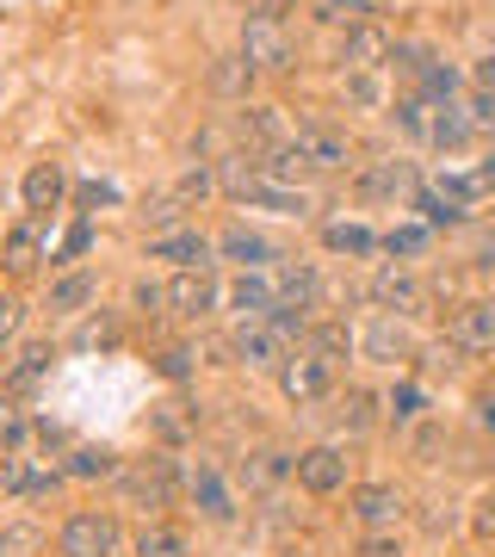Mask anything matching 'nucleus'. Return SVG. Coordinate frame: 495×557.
<instances>
[{
	"mask_svg": "<svg viewBox=\"0 0 495 557\" xmlns=\"http://www.w3.org/2000/svg\"><path fill=\"white\" fill-rule=\"evenodd\" d=\"M218 255H223V260H236L242 273H260V267L285 260L273 242L260 236V230H248V223H230V230H223V236H218Z\"/></svg>",
	"mask_w": 495,
	"mask_h": 557,
	"instance_id": "nucleus-16",
	"label": "nucleus"
},
{
	"mask_svg": "<svg viewBox=\"0 0 495 557\" xmlns=\"http://www.w3.org/2000/svg\"><path fill=\"white\" fill-rule=\"evenodd\" d=\"M0 490H32V478H25V465L13 453H0Z\"/></svg>",
	"mask_w": 495,
	"mask_h": 557,
	"instance_id": "nucleus-51",
	"label": "nucleus"
},
{
	"mask_svg": "<svg viewBox=\"0 0 495 557\" xmlns=\"http://www.w3.org/2000/svg\"><path fill=\"white\" fill-rule=\"evenodd\" d=\"M20 322H25V304H20V298H7V292H0V347H7V341L20 335Z\"/></svg>",
	"mask_w": 495,
	"mask_h": 557,
	"instance_id": "nucleus-48",
	"label": "nucleus"
},
{
	"mask_svg": "<svg viewBox=\"0 0 495 557\" xmlns=\"http://www.w3.org/2000/svg\"><path fill=\"white\" fill-rule=\"evenodd\" d=\"M366 298H372L384 317H403V322H409V317H421V310H428V285H421L409 267H378L372 285H366Z\"/></svg>",
	"mask_w": 495,
	"mask_h": 557,
	"instance_id": "nucleus-4",
	"label": "nucleus"
},
{
	"mask_svg": "<svg viewBox=\"0 0 495 557\" xmlns=\"http://www.w3.org/2000/svg\"><path fill=\"white\" fill-rule=\"evenodd\" d=\"M137 557H193V552H186V533H174V527H143Z\"/></svg>",
	"mask_w": 495,
	"mask_h": 557,
	"instance_id": "nucleus-36",
	"label": "nucleus"
},
{
	"mask_svg": "<svg viewBox=\"0 0 495 557\" xmlns=\"http://www.w3.org/2000/svg\"><path fill=\"white\" fill-rule=\"evenodd\" d=\"M391 32L384 25H354L347 38H341V75H372V69H384L391 62Z\"/></svg>",
	"mask_w": 495,
	"mask_h": 557,
	"instance_id": "nucleus-11",
	"label": "nucleus"
},
{
	"mask_svg": "<svg viewBox=\"0 0 495 557\" xmlns=\"http://www.w3.org/2000/svg\"><path fill=\"white\" fill-rule=\"evenodd\" d=\"M242 7H248V20H285L297 0H242Z\"/></svg>",
	"mask_w": 495,
	"mask_h": 557,
	"instance_id": "nucleus-53",
	"label": "nucleus"
},
{
	"mask_svg": "<svg viewBox=\"0 0 495 557\" xmlns=\"http://www.w3.org/2000/svg\"><path fill=\"white\" fill-rule=\"evenodd\" d=\"M119 341H124L119 317H106V310H94V317L81 322V335H75V347H81V354H106V347H119Z\"/></svg>",
	"mask_w": 495,
	"mask_h": 557,
	"instance_id": "nucleus-35",
	"label": "nucleus"
},
{
	"mask_svg": "<svg viewBox=\"0 0 495 557\" xmlns=\"http://www.w3.org/2000/svg\"><path fill=\"white\" fill-rule=\"evenodd\" d=\"M174 193H180L186 205H193V199H211V193H218V174H211V168H186Z\"/></svg>",
	"mask_w": 495,
	"mask_h": 557,
	"instance_id": "nucleus-41",
	"label": "nucleus"
},
{
	"mask_svg": "<svg viewBox=\"0 0 495 557\" xmlns=\"http://www.w3.org/2000/svg\"><path fill=\"white\" fill-rule=\"evenodd\" d=\"M477 180H483V186H490V193H495V143H490V156L477 161Z\"/></svg>",
	"mask_w": 495,
	"mask_h": 557,
	"instance_id": "nucleus-58",
	"label": "nucleus"
},
{
	"mask_svg": "<svg viewBox=\"0 0 495 557\" xmlns=\"http://www.w3.org/2000/svg\"><path fill=\"white\" fill-rule=\"evenodd\" d=\"M403 490L396 483H359L354 490V520L366 533H396V520H403Z\"/></svg>",
	"mask_w": 495,
	"mask_h": 557,
	"instance_id": "nucleus-10",
	"label": "nucleus"
},
{
	"mask_svg": "<svg viewBox=\"0 0 495 557\" xmlns=\"http://www.w3.org/2000/svg\"><path fill=\"white\" fill-rule=\"evenodd\" d=\"M62 471H69V478H81V483H94V478H119V471H124V458L112 453V446H75Z\"/></svg>",
	"mask_w": 495,
	"mask_h": 557,
	"instance_id": "nucleus-31",
	"label": "nucleus"
},
{
	"mask_svg": "<svg viewBox=\"0 0 495 557\" xmlns=\"http://www.w3.org/2000/svg\"><path fill=\"white\" fill-rule=\"evenodd\" d=\"M322 304V273L304 260H279V310H317Z\"/></svg>",
	"mask_w": 495,
	"mask_h": 557,
	"instance_id": "nucleus-19",
	"label": "nucleus"
},
{
	"mask_svg": "<svg viewBox=\"0 0 495 557\" xmlns=\"http://www.w3.org/2000/svg\"><path fill=\"white\" fill-rule=\"evenodd\" d=\"M50 366H57V347H50V341H32V347H20V359L7 366V391H25V384L50 379Z\"/></svg>",
	"mask_w": 495,
	"mask_h": 557,
	"instance_id": "nucleus-29",
	"label": "nucleus"
},
{
	"mask_svg": "<svg viewBox=\"0 0 495 557\" xmlns=\"http://www.w3.org/2000/svg\"><path fill=\"white\" fill-rule=\"evenodd\" d=\"M242 57L255 62L260 75H285L297 62V38L285 20H248L242 13Z\"/></svg>",
	"mask_w": 495,
	"mask_h": 557,
	"instance_id": "nucleus-3",
	"label": "nucleus"
},
{
	"mask_svg": "<svg viewBox=\"0 0 495 557\" xmlns=\"http://www.w3.org/2000/svg\"><path fill=\"white\" fill-rule=\"evenodd\" d=\"M471 533H477V545H495V496H483L471 508Z\"/></svg>",
	"mask_w": 495,
	"mask_h": 557,
	"instance_id": "nucleus-46",
	"label": "nucleus"
},
{
	"mask_svg": "<svg viewBox=\"0 0 495 557\" xmlns=\"http://www.w3.org/2000/svg\"><path fill=\"white\" fill-rule=\"evenodd\" d=\"M477 137V124H471V112H465V106H434V124H428V149H446V156H453V149H465V143Z\"/></svg>",
	"mask_w": 495,
	"mask_h": 557,
	"instance_id": "nucleus-23",
	"label": "nucleus"
},
{
	"mask_svg": "<svg viewBox=\"0 0 495 557\" xmlns=\"http://www.w3.org/2000/svg\"><path fill=\"white\" fill-rule=\"evenodd\" d=\"M25 434H32V421H25V409L13 397H0V453H13V446H25Z\"/></svg>",
	"mask_w": 495,
	"mask_h": 557,
	"instance_id": "nucleus-40",
	"label": "nucleus"
},
{
	"mask_svg": "<svg viewBox=\"0 0 495 557\" xmlns=\"http://www.w3.org/2000/svg\"><path fill=\"white\" fill-rule=\"evenodd\" d=\"M471 81H477V94H495V57H483L471 69Z\"/></svg>",
	"mask_w": 495,
	"mask_h": 557,
	"instance_id": "nucleus-55",
	"label": "nucleus"
},
{
	"mask_svg": "<svg viewBox=\"0 0 495 557\" xmlns=\"http://www.w3.org/2000/svg\"><path fill=\"white\" fill-rule=\"evenodd\" d=\"M292 557H304V552H292Z\"/></svg>",
	"mask_w": 495,
	"mask_h": 557,
	"instance_id": "nucleus-59",
	"label": "nucleus"
},
{
	"mask_svg": "<svg viewBox=\"0 0 495 557\" xmlns=\"http://www.w3.org/2000/svg\"><path fill=\"white\" fill-rule=\"evenodd\" d=\"M168 304H174L186 322L211 317V310H218V278H211V267H198V273H180L174 285H168Z\"/></svg>",
	"mask_w": 495,
	"mask_h": 557,
	"instance_id": "nucleus-18",
	"label": "nucleus"
},
{
	"mask_svg": "<svg viewBox=\"0 0 495 557\" xmlns=\"http://www.w3.org/2000/svg\"><path fill=\"white\" fill-rule=\"evenodd\" d=\"M471 421H477V434L495 440V391H483V397L471 403Z\"/></svg>",
	"mask_w": 495,
	"mask_h": 557,
	"instance_id": "nucleus-52",
	"label": "nucleus"
},
{
	"mask_svg": "<svg viewBox=\"0 0 495 557\" xmlns=\"http://www.w3.org/2000/svg\"><path fill=\"white\" fill-rule=\"evenodd\" d=\"M38 440H44V446H69V434H62L57 421H38Z\"/></svg>",
	"mask_w": 495,
	"mask_h": 557,
	"instance_id": "nucleus-57",
	"label": "nucleus"
},
{
	"mask_svg": "<svg viewBox=\"0 0 495 557\" xmlns=\"http://www.w3.org/2000/svg\"><path fill=\"white\" fill-rule=\"evenodd\" d=\"M62 557H119L124 545V527L119 515H106V508H81V515L62 520Z\"/></svg>",
	"mask_w": 495,
	"mask_h": 557,
	"instance_id": "nucleus-1",
	"label": "nucleus"
},
{
	"mask_svg": "<svg viewBox=\"0 0 495 557\" xmlns=\"http://www.w3.org/2000/svg\"><path fill=\"white\" fill-rule=\"evenodd\" d=\"M335 421L347 428V434H372L378 428V397L366 391V384H347L335 397Z\"/></svg>",
	"mask_w": 495,
	"mask_h": 557,
	"instance_id": "nucleus-25",
	"label": "nucleus"
},
{
	"mask_svg": "<svg viewBox=\"0 0 495 557\" xmlns=\"http://www.w3.org/2000/svg\"><path fill=\"white\" fill-rule=\"evenodd\" d=\"M359 557H409V545L396 533H366L359 539Z\"/></svg>",
	"mask_w": 495,
	"mask_h": 557,
	"instance_id": "nucleus-43",
	"label": "nucleus"
},
{
	"mask_svg": "<svg viewBox=\"0 0 495 557\" xmlns=\"http://www.w3.org/2000/svg\"><path fill=\"white\" fill-rule=\"evenodd\" d=\"M143 218L156 223V236H168V230H186V199L180 193H161V199H149V211Z\"/></svg>",
	"mask_w": 495,
	"mask_h": 557,
	"instance_id": "nucleus-39",
	"label": "nucleus"
},
{
	"mask_svg": "<svg viewBox=\"0 0 495 557\" xmlns=\"http://www.w3.org/2000/svg\"><path fill=\"white\" fill-rule=\"evenodd\" d=\"M465 112H471V124L483 131V137H495V94H471V100H465Z\"/></svg>",
	"mask_w": 495,
	"mask_h": 557,
	"instance_id": "nucleus-45",
	"label": "nucleus"
},
{
	"mask_svg": "<svg viewBox=\"0 0 495 557\" xmlns=\"http://www.w3.org/2000/svg\"><path fill=\"white\" fill-rule=\"evenodd\" d=\"M416 211L428 218V230H458V223H465V211H458V205H446L434 186H421V193H416Z\"/></svg>",
	"mask_w": 495,
	"mask_h": 557,
	"instance_id": "nucleus-38",
	"label": "nucleus"
},
{
	"mask_svg": "<svg viewBox=\"0 0 495 557\" xmlns=\"http://www.w3.org/2000/svg\"><path fill=\"white\" fill-rule=\"evenodd\" d=\"M297 478V453H273V446H260V453L242 458V483L248 490H273V483Z\"/></svg>",
	"mask_w": 495,
	"mask_h": 557,
	"instance_id": "nucleus-22",
	"label": "nucleus"
},
{
	"mask_svg": "<svg viewBox=\"0 0 495 557\" xmlns=\"http://www.w3.org/2000/svg\"><path fill=\"white\" fill-rule=\"evenodd\" d=\"M174 483H180V471H174L168 453H143L119 471L124 502H137V508H168V502H174Z\"/></svg>",
	"mask_w": 495,
	"mask_h": 557,
	"instance_id": "nucleus-2",
	"label": "nucleus"
},
{
	"mask_svg": "<svg viewBox=\"0 0 495 557\" xmlns=\"http://www.w3.org/2000/svg\"><path fill=\"white\" fill-rule=\"evenodd\" d=\"M384 13H391V0H322L317 7V20L322 25H384Z\"/></svg>",
	"mask_w": 495,
	"mask_h": 557,
	"instance_id": "nucleus-24",
	"label": "nucleus"
},
{
	"mask_svg": "<svg viewBox=\"0 0 495 557\" xmlns=\"http://www.w3.org/2000/svg\"><path fill=\"white\" fill-rule=\"evenodd\" d=\"M236 137L248 143V149H260V156H279V149L292 143V124H285L279 106H242L236 112Z\"/></svg>",
	"mask_w": 495,
	"mask_h": 557,
	"instance_id": "nucleus-12",
	"label": "nucleus"
},
{
	"mask_svg": "<svg viewBox=\"0 0 495 557\" xmlns=\"http://www.w3.org/2000/svg\"><path fill=\"white\" fill-rule=\"evenodd\" d=\"M416 193H421L416 161H372L359 174V199H416Z\"/></svg>",
	"mask_w": 495,
	"mask_h": 557,
	"instance_id": "nucleus-15",
	"label": "nucleus"
},
{
	"mask_svg": "<svg viewBox=\"0 0 495 557\" xmlns=\"http://www.w3.org/2000/svg\"><path fill=\"white\" fill-rule=\"evenodd\" d=\"M347 100H354V106H366V112H372V106L384 100V94H378V81H372V75H347Z\"/></svg>",
	"mask_w": 495,
	"mask_h": 557,
	"instance_id": "nucleus-49",
	"label": "nucleus"
},
{
	"mask_svg": "<svg viewBox=\"0 0 495 557\" xmlns=\"http://www.w3.org/2000/svg\"><path fill=\"white\" fill-rule=\"evenodd\" d=\"M62 193H69V174H62V161H32V174H25V211L44 218V211H57Z\"/></svg>",
	"mask_w": 495,
	"mask_h": 557,
	"instance_id": "nucleus-21",
	"label": "nucleus"
},
{
	"mask_svg": "<svg viewBox=\"0 0 495 557\" xmlns=\"http://www.w3.org/2000/svg\"><path fill=\"white\" fill-rule=\"evenodd\" d=\"M44 552V533L32 520H13V527H0V557H38Z\"/></svg>",
	"mask_w": 495,
	"mask_h": 557,
	"instance_id": "nucleus-37",
	"label": "nucleus"
},
{
	"mask_svg": "<svg viewBox=\"0 0 495 557\" xmlns=\"http://www.w3.org/2000/svg\"><path fill=\"white\" fill-rule=\"evenodd\" d=\"M446 341H453L458 354H495V298L458 304L453 322H446Z\"/></svg>",
	"mask_w": 495,
	"mask_h": 557,
	"instance_id": "nucleus-8",
	"label": "nucleus"
},
{
	"mask_svg": "<svg viewBox=\"0 0 495 557\" xmlns=\"http://www.w3.org/2000/svg\"><path fill=\"white\" fill-rule=\"evenodd\" d=\"M416 416H421V391H416V384H403V391L391 397V421H396V428H409Z\"/></svg>",
	"mask_w": 495,
	"mask_h": 557,
	"instance_id": "nucleus-44",
	"label": "nucleus"
},
{
	"mask_svg": "<svg viewBox=\"0 0 495 557\" xmlns=\"http://www.w3.org/2000/svg\"><path fill=\"white\" fill-rule=\"evenodd\" d=\"M273 379H279V391H285V397L304 409V403H322L329 391H335V366H329V359H317L310 347H304V354H292L285 366H279Z\"/></svg>",
	"mask_w": 495,
	"mask_h": 557,
	"instance_id": "nucleus-6",
	"label": "nucleus"
},
{
	"mask_svg": "<svg viewBox=\"0 0 495 557\" xmlns=\"http://www.w3.org/2000/svg\"><path fill=\"white\" fill-rule=\"evenodd\" d=\"M322 248H335V255L366 260V255H378V248H384V236H372L366 223H322Z\"/></svg>",
	"mask_w": 495,
	"mask_h": 557,
	"instance_id": "nucleus-30",
	"label": "nucleus"
},
{
	"mask_svg": "<svg viewBox=\"0 0 495 557\" xmlns=\"http://www.w3.org/2000/svg\"><path fill=\"white\" fill-rule=\"evenodd\" d=\"M304 341H310V354H317V359H329V366H341V359H347V354L359 347V341H354V329H347L341 317L310 322V335H304Z\"/></svg>",
	"mask_w": 495,
	"mask_h": 557,
	"instance_id": "nucleus-28",
	"label": "nucleus"
},
{
	"mask_svg": "<svg viewBox=\"0 0 495 557\" xmlns=\"http://www.w3.org/2000/svg\"><path fill=\"white\" fill-rule=\"evenodd\" d=\"M193 502L205 508V520H218V527H230V520H236L230 490H223V478L211 471V465H198V471H193Z\"/></svg>",
	"mask_w": 495,
	"mask_h": 557,
	"instance_id": "nucleus-27",
	"label": "nucleus"
},
{
	"mask_svg": "<svg viewBox=\"0 0 495 557\" xmlns=\"http://www.w3.org/2000/svg\"><path fill=\"white\" fill-rule=\"evenodd\" d=\"M87 248H94V223L81 218L75 230H69V236H62V248H57V260H75V255H87Z\"/></svg>",
	"mask_w": 495,
	"mask_h": 557,
	"instance_id": "nucleus-47",
	"label": "nucleus"
},
{
	"mask_svg": "<svg viewBox=\"0 0 495 557\" xmlns=\"http://www.w3.org/2000/svg\"><path fill=\"white\" fill-rule=\"evenodd\" d=\"M38 260H44V223L38 218L13 223L7 242H0V267H7L13 278H25V273H38Z\"/></svg>",
	"mask_w": 495,
	"mask_h": 557,
	"instance_id": "nucleus-17",
	"label": "nucleus"
},
{
	"mask_svg": "<svg viewBox=\"0 0 495 557\" xmlns=\"http://www.w3.org/2000/svg\"><path fill=\"white\" fill-rule=\"evenodd\" d=\"M297 149H304V161L317 168V174H341L347 161H354V137L341 131V124H322V119H310V124H297Z\"/></svg>",
	"mask_w": 495,
	"mask_h": 557,
	"instance_id": "nucleus-7",
	"label": "nucleus"
},
{
	"mask_svg": "<svg viewBox=\"0 0 495 557\" xmlns=\"http://www.w3.org/2000/svg\"><path fill=\"white\" fill-rule=\"evenodd\" d=\"M112 199H119V193H112L106 180H94V186H81V205H87V211H94V205H112Z\"/></svg>",
	"mask_w": 495,
	"mask_h": 557,
	"instance_id": "nucleus-54",
	"label": "nucleus"
},
{
	"mask_svg": "<svg viewBox=\"0 0 495 557\" xmlns=\"http://www.w3.org/2000/svg\"><path fill=\"white\" fill-rule=\"evenodd\" d=\"M434 248V230H421V223H396L391 236H384V255L391 260H421Z\"/></svg>",
	"mask_w": 495,
	"mask_h": 557,
	"instance_id": "nucleus-34",
	"label": "nucleus"
},
{
	"mask_svg": "<svg viewBox=\"0 0 495 557\" xmlns=\"http://www.w3.org/2000/svg\"><path fill=\"white\" fill-rule=\"evenodd\" d=\"M94 298H99V278L94 273H69V278L50 285V317H81Z\"/></svg>",
	"mask_w": 495,
	"mask_h": 557,
	"instance_id": "nucleus-26",
	"label": "nucleus"
},
{
	"mask_svg": "<svg viewBox=\"0 0 495 557\" xmlns=\"http://www.w3.org/2000/svg\"><path fill=\"white\" fill-rule=\"evenodd\" d=\"M359 347H366V359H378V366H403V359H416V341H409L403 317H384V310H378V317L366 322Z\"/></svg>",
	"mask_w": 495,
	"mask_h": 557,
	"instance_id": "nucleus-13",
	"label": "nucleus"
},
{
	"mask_svg": "<svg viewBox=\"0 0 495 557\" xmlns=\"http://www.w3.org/2000/svg\"><path fill=\"white\" fill-rule=\"evenodd\" d=\"M149 428H156V440L180 446V440H193V434H198V416L186 409V403H156V409H149Z\"/></svg>",
	"mask_w": 495,
	"mask_h": 557,
	"instance_id": "nucleus-32",
	"label": "nucleus"
},
{
	"mask_svg": "<svg viewBox=\"0 0 495 557\" xmlns=\"http://www.w3.org/2000/svg\"><path fill=\"white\" fill-rule=\"evenodd\" d=\"M230 354H236L248 372H279L297 347H292V335H279L273 322H242L236 335H230Z\"/></svg>",
	"mask_w": 495,
	"mask_h": 557,
	"instance_id": "nucleus-5",
	"label": "nucleus"
},
{
	"mask_svg": "<svg viewBox=\"0 0 495 557\" xmlns=\"http://www.w3.org/2000/svg\"><path fill=\"white\" fill-rule=\"evenodd\" d=\"M131 304H137L143 317H161V304H168V292H161V285H149V278H143L137 292H131Z\"/></svg>",
	"mask_w": 495,
	"mask_h": 557,
	"instance_id": "nucleus-50",
	"label": "nucleus"
},
{
	"mask_svg": "<svg viewBox=\"0 0 495 557\" xmlns=\"http://www.w3.org/2000/svg\"><path fill=\"white\" fill-rule=\"evenodd\" d=\"M211 255H218V242L198 236V230H168V236H149V260H174L180 273L211 267Z\"/></svg>",
	"mask_w": 495,
	"mask_h": 557,
	"instance_id": "nucleus-14",
	"label": "nucleus"
},
{
	"mask_svg": "<svg viewBox=\"0 0 495 557\" xmlns=\"http://www.w3.org/2000/svg\"><path fill=\"white\" fill-rule=\"evenodd\" d=\"M391 119H396V131H403L409 143H428V124H434V100H421V94H396Z\"/></svg>",
	"mask_w": 495,
	"mask_h": 557,
	"instance_id": "nucleus-33",
	"label": "nucleus"
},
{
	"mask_svg": "<svg viewBox=\"0 0 495 557\" xmlns=\"http://www.w3.org/2000/svg\"><path fill=\"white\" fill-rule=\"evenodd\" d=\"M156 372H161V379H193V347H161V354H156Z\"/></svg>",
	"mask_w": 495,
	"mask_h": 557,
	"instance_id": "nucleus-42",
	"label": "nucleus"
},
{
	"mask_svg": "<svg viewBox=\"0 0 495 557\" xmlns=\"http://www.w3.org/2000/svg\"><path fill=\"white\" fill-rule=\"evenodd\" d=\"M477 273H495V236L477 242Z\"/></svg>",
	"mask_w": 495,
	"mask_h": 557,
	"instance_id": "nucleus-56",
	"label": "nucleus"
},
{
	"mask_svg": "<svg viewBox=\"0 0 495 557\" xmlns=\"http://www.w3.org/2000/svg\"><path fill=\"white\" fill-rule=\"evenodd\" d=\"M297 483L310 496H341L347 490V453L341 446H304L297 453Z\"/></svg>",
	"mask_w": 495,
	"mask_h": 557,
	"instance_id": "nucleus-9",
	"label": "nucleus"
},
{
	"mask_svg": "<svg viewBox=\"0 0 495 557\" xmlns=\"http://www.w3.org/2000/svg\"><path fill=\"white\" fill-rule=\"evenodd\" d=\"M205 81H211V94H218V100L248 106V94H255L260 69H255V62H248V57L236 50V57H218V62H211V75H205Z\"/></svg>",
	"mask_w": 495,
	"mask_h": 557,
	"instance_id": "nucleus-20",
	"label": "nucleus"
}]
</instances>
